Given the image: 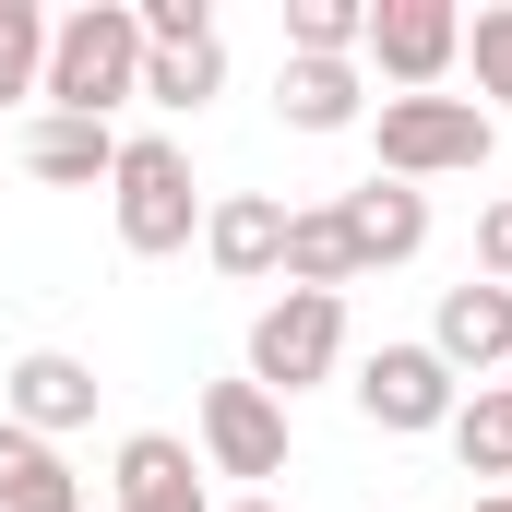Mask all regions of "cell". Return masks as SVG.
I'll return each mask as SVG.
<instances>
[{
  "label": "cell",
  "instance_id": "obj_18",
  "mask_svg": "<svg viewBox=\"0 0 512 512\" xmlns=\"http://www.w3.org/2000/svg\"><path fill=\"white\" fill-rule=\"evenodd\" d=\"M441 441H453V465H465V477H512V382H477L465 405H453V429H441Z\"/></svg>",
  "mask_w": 512,
  "mask_h": 512
},
{
  "label": "cell",
  "instance_id": "obj_13",
  "mask_svg": "<svg viewBox=\"0 0 512 512\" xmlns=\"http://www.w3.org/2000/svg\"><path fill=\"white\" fill-rule=\"evenodd\" d=\"M274 108H286V131H358L370 120V84H358V60H286Z\"/></svg>",
  "mask_w": 512,
  "mask_h": 512
},
{
  "label": "cell",
  "instance_id": "obj_26",
  "mask_svg": "<svg viewBox=\"0 0 512 512\" xmlns=\"http://www.w3.org/2000/svg\"><path fill=\"white\" fill-rule=\"evenodd\" d=\"M0 155H12V143H0Z\"/></svg>",
  "mask_w": 512,
  "mask_h": 512
},
{
  "label": "cell",
  "instance_id": "obj_15",
  "mask_svg": "<svg viewBox=\"0 0 512 512\" xmlns=\"http://www.w3.org/2000/svg\"><path fill=\"white\" fill-rule=\"evenodd\" d=\"M286 286H310V298H346L358 286V239H346L334 203H298L286 215Z\"/></svg>",
  "mask_w": 512,
  "mask_h": 512
},
{
  "label": "cell",
  "instance_id": "obj_22",
  "mask_svg": "<svg viewBox=\"0 0 512 512\" xmlns=\"http://www.w3.org/2000/svg\"><path fill=\"white\" fill-rule=\"evenodd\" d=\"M215 36V0H143V48H203Z\"/></svg>",
  "mask_w": 512,
  "mask_h": 512
},
{
  "label": "cell",
  "instance_id": "obj_24",
  "mask_svg": "<svg viewBox=\"0 0 512 512\" xmlns=\"http://www.w3.org/2000/svg\"><path fill=\"white\" fill-rule=\"evenodd\" d=\"M215 512H286V501H262V489H251V501H215Z\"/></svg>",
  "mask_w": 512,
  "mask_h": 512
},
{
  "label": "cell",
  "instance_id": "obj_21",
  "mask_svg": "<svg viewBox=\"0 0 512 512\" xmlns=\"http://www.w3.org/2000/svg\"><path fill=\"white\" fill-rule=\"evenodd\" d=\"M465 60H477V96H489V120H512V0H489V12L465 24Z\"/></svg>",
  "mask_w": 512,
  "mask_h": 512
},
{
  "label": "cell",
  "instance_id": "obj_6",
  "mask_svg": "<svg viewBox=\"0 0 512 512\" xmlns=\"http://www.w3.org/2000/svg\"><path fill=\"white\" fill-rule=\"evenodd\" d=\"M358 60L382 72L393 96H441V72L465 60V12L453 0H370V48Z\"/></svg>",
  "mask_w": 512,
  "mask_h": 512
},
{
  "label": "cell",
  "instance_id": "obj_23",
  "mask_svg": "<svg viewBox=\"0 0 512 512\" xmlns=\"http://www.w3.org/2000/svg\"><path fill=\"white\" fill-rule=\"evenodd\" d=\"M477 274H489V286H512V191L477 215Z\"/></svg>",
  "mask_w": 512,
  "mask_h": 512
},
{
  "label": "cell",
  "instance_id": "obj_4",
  "mask_svg": "<svg viewBox=\"0 0 512 512\" xmlns=\"http://www.w3.org/2000/svg\"><path fill=\"white\" fill-rule=\"evenodd\" d=\"M346 370V298H310V286H286V298H262L251 310V382L274 405H298L310 382H334Z\"/></svg>",
  "mask_w": 512,
  "mask_h": 512
},
{
  "label": "cell",
  "instance_id": "obj_9",
  "mask_svg": "<svg viewBox=\"0 0 512 512\" xmlns=\"http://www.w3.org/2000/svg\"><path fill=\"white\" fill-rule=\"evenodd\" d=\"M203 262H215L227 286H274V274H286V203H274V191L203 203Z\"/></svg>",
  "mask_w": 512,
  "mask_h": 512
},
{
  "label": "cell",
  "instance_id": "obj_2",
  "mask_svg": "<svg viewBox=\"0 0 512 512\" xmlns=\"http://www.w3.org/2000/svg\"><path fill=\"white\" fill-rule=\"evenodd\" d=\"M108 215H120L131 262H167L203 239V191H191V155L167 131H120V167H108Z\"/></svg>",
  "mask_w": 512,
  "mask_h": 512
},
{
  "label": "cell",
  "instance_id": "obj_19",
  "mask_svg": "<svg viewBox=\"0 0 512 512\" xmlns=\"http://www.w3.org/2000/svg\"><path fill=\"white\" fill-rule=\"evenodd\" d=\"M370 48V0H286V60H358Z\"/></svg>",
  "mask_w": 512,
  "mask_h": 512
},
{
  "label": "cell",
  "instance_id": "obj_8",
  "mask_svg": "<svg viewBox=\"0 0 512 512\" xmlns=\"http://www.w3.org/2000/svg\"><path fill=\"white\" fill-rule=\"evenodd\" d=\"M429 358H441L453 382H489V370H512V286H489V274L441 286V310H429Z\"/></svg>",
  "mask_w": 512,
  "mask_h": 512
},
{
  "label": "cell",
  "instance_id": "obj_5",
  "mask_svg": "<svg viewBox=\"0 0 512 512\" xmlns=\"http://www.w3.org/2000/svg\"><path fill=\"white\" fill-rule=\"evenodd\" d=\"M346 393H358V417L393 429V441H429V429H453V405H465V382L429 358V334H417V346H370Z\"/></svg>",
  "mask_w": 512,
  "mask_h": 512
},
{
  "label": "cell",
  "instance_id": "obj_25",
  "mask_svg": "<svg viewBox=\"0 0 512 512\" xmlns=\"http://www.w3.org/2000/svg\"><path fill=\"white\" fill-rule=\"evenodd\" d=\"M477 512H512V489H489V501H477Z\"/></svg>",
  "mask_w": 512,
  "mask_h": 512
},
{
  "label": "cell",
  "instance_id": "obj_10",
  "mask_svg": "<svg viewBox=\"0 0 512 512\" xmlns=\"http://www.w3.org/2000/svg\"><path fill=\"white\" fill-rule=\"evenodd\" d=\"M0 417H12V429H36V441H60V429H84V417H96V370H84V358H60V346H36V358H12Z\"/></svg>",
  "mask_w": 512,
  "mask_h": 512
},
{
  "label": "cell",
  "instance_id": "obj_20",
  "mask_svg": "<svg viewBox=\"0 0 512 512\" xmlns=\"http://www.w3.org/2000/svg\"><path fill=\"white\" fill-rule=\"evenodd\" d=\"M48 84V12L36 0H0V108Z\"/></svg>",
  "mask_w": 512,
  "mask_h": 512
},
{
  "label": "cell",
  "instance_id": "obj_3",
  "mask_svg": "<svg viewBox=\"0 0 512 512\" xmlns=\"http://www.w3.org/2000/svg\"><path fill=\"white\" fill-rule=\"evenodd\" d=\"M489 143H501V120L477 96H382L370 108V155H382V179H405V191L489 167Z\"/></svg>",
  "mask_w": 512,
  "mask_h": 512
},
{
  "label": "cell",
  "instance_id": "obj_11",
  "mask_svg": "<svg viewBox=\"0 0 512 512\" xmlns=\"http://www.w3.org/2000/svg\"><path fill=\"white\" fill-rule=\"evenodd\" d=\"M334 215H346V239H358V274H382V262H417V251H429V191H405V179H358Z\"/></svg>",
  "mask_w": 512,
  "mask_h": 512
},
{
  "label": "cell",
  "instance_id": "obj_1",
  "mask_svg": "<svg viewBox=\"0 0 512 512\" xmlns=\"http://www.w3.org/2000/svg\"><path fill=\"white\" fill-rule=\"evenodd\" d=\"M131 96H143V12H131V0L60 12V24H48V84H36V108H48V120H108Z\"/></svg>",
  "mask_w": 512,
  "mask_h": 512
},
{
  "label": "cell",
  "instance_id": "obj_12",
  "mask_svg": "<svg viewBox=\"0 0 512 512\" xmlns=\"http://www.w3.org/2000/svg\"><path fill=\"white\" fill-rule=\"evenodd\" d=\"M108 489H120L108 512H215V501H203V465H191V441H167V429H131Z\"/></svg>",
  "mask_w": 512,
  "mask_h": 512
},
{
  "label": "cell",
  "instance_id": "obj_7",
  "mask_svg": "<svg viewBox=\"0 0 512 512\" xmlns=\"http://www.w3.org/2000/svg\"><path fill=\"white\" fill-rule=\"evenodd\" d=\"M203 465L215 477H286V405L262 382H203Z\"/></svg>",
  "mask_w": 512,
  "mask_h": 512
},
{
  "label": "cell",
  "instance_id": "obj_16",
  "mask_svg": "<svg viewBox=\"0 0 512 512\" xmlns=\"http://www.w3.org/2000/svg\"><path fill=\"white\" fill-rule=\"evenodd\" d=\"M0 512H84L60 441H36V429H12V417H0Z\"/></svg>",
  "mask_w": 512,
  "mask_h": 512
},
{
  "label": "cell",
  "instance_id": "obj_17",
  "mask_svg": "<svg viewBox=\"0 0 512 512\" xmlns=\"http://www.w3.org/2000/svg\"><path fill=\"white\" fill-rule=\"evenodd\" d=\"M215 96H227V36H203V48H143V108L203 120Z\"/></svg>",
  "mask_w": 512,
  "mask_h": 512
},
{
  "label": "cell",
  "instance_id": "obj_14",
  "mask_svg": "<svg viewBox=\"0 0 512 512\" xmlns=\"http://www.w3.org/2000/svg\"><path fill=\"white\" fill-rule=\"evenodd\" d=\"M12 155H24L48 191H96V179L120 167V131H108V120H36L24 143H12Z\"/></svg>",
  "mask_w": 512,
  "mask_h": 512
}]
</instances>
